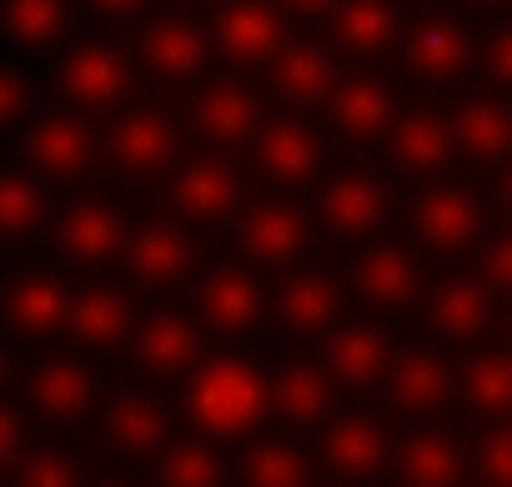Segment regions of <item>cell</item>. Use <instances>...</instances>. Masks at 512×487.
I'll return each mask as SVG.
<instances>
[{
  "label": "cell",
  "instance_id": "cell-1",
  "mask_svg": "<svg viewBox=\"0 0 512 487\" xmlns=\"http://www.w3.org/2000/svg\"><path fill=\"white\" fill-rule=\"evenodd\" d=\"M186 412L206 437H246L272 417L267 372L246 357H201L191 372Z\"/></svg>",
  "mask_w": 512,
  "mask_h": 487
},
{
  "label": "cell",
  "instance_id": "cell-2",
  "mask_svg": "<svg viewBox=\"0 0 512 487\" xmlns=\"http://www.w3.org/2000/svg\"><path fill=\"white\" fill-rule=\"evenodd\" d=\"M241 201H246V181H241V166L231 161V151L211 146L166 171V206L186 226H231Z\"/></svg>",
  "mask_w": 512,
  "mask_h": 487
},
{
  "label": "cell",
  "instance_id": "cell-3",
  "mask_svg": "<svg viewBox=\"0 0 512 487\" xmlns=\"http://www.w3.org/2000/svg\"><path fill=\"white\" fill-rule=\"evenodd\" d=\"M392 211H397V196H392V186H387L377 171H367V166H342V171H332V176L317 186V211H312V221H317L327 236H337V241H367V236H382V231H387Z\"/></svg>",
  "mask_w": 512,
  "mask_h": 487
},
{
  "label": "cell",
  "instance_id": "cell-4",
  "mask_svg": "<svg viewBox=\"0 0 512 487\" xmlns=\"http://www.w3.org/2000/svg\"><path fill=\"white\" fill-rule=\"evenodd\" d=\"M236 226V247L246 262L256 267H292L307 262L312 241H317V221L302 201L292 196H267V201H241V211L231 216Z\"/></svg>",
  "mask_w": 512,
  "mask_h": 487
},
{
  "label": "cell",
  "instance_id": "cell-5",
  "mask_svg": "<svg viewBox=\"0 0 512 487\" xmlns=\"http://www.w3.org/2000/svg\"><path fill=\"white\" fill-rule=\"evenodd\" d=\"M412 236H417V252H432V257H462L477 247V236L492 226L487 216V201L467 186H452V181H427L417 196H412Z\"/></svg>",
  "mask_w": 512,
  "mask_h": 487
},
{
  "label": "cell",
  "instance_id": "cell-6",
  "mask_svg": "<svg viewBox=\"0 0 512 487\" xmlns=\"http://www.w3.org/2000/svg\"><path fill=\"white\" fill-rule=\"evenodd\" d=\"M136 287L146 292H171L181 282H191L196 262H201V247L181 216H151V221H136L126 226V241H121V257H116Z\"/></svg>",
  "mask_w": 512,
  "mask_h": 487
},
{
  "label": "cell",
  "instance_id": "cell-7",
  "mask_svg": "<svg viewBox=\"0 0 512 487\" xmlns=\"http://www.w3.org/2000/svg\"><path fill=\"white\" fill-rule=\"evenodd\" d=\"M101 151H106V166L121 181H136V186L141 181H161L176 166V156H181V126L161 106H126L111 121Z\"/></svg>",
  "mask_w": 512,
  "mask_h": 487
},
{
  "label": "cell",
  "instance_id": "cell-8",
  "mask_svg": "<svg viewBox=\"0 0 512 487\" xmlns=\"http://www.w3.org/2000/svg\"><path fill=\"white\" fill-rule=\"evenodd\" d=\"M352 292L382 317H407L412 307H422L427 292L422 257L392 236H367V247L352 262Z\"/></svg>",
  "mask_w": 512,
  "mask_h": 487
},
{
  "label": "cell",
  "instance_id": "cell-9",
  "mask_svg": "<svg viewBox=\"0 0 512 487\" xmlns=\"http://www.w3.org/2000/svg\"><path fill=\"white\" fill-rule=\"evenodd\" d=\"M56 86H61V96H66L76 111L96 116V111H116V106L131 96L136 71H131V56H126L116 41L86 36V41H76V46L61 56Z\"/></svg>",
  "mask_w": 512,
  "mask_h": 487
},
{
  "label": "cell",
  "instance_id": "cell-10",
  "mask_svg": "<svg viewBox=\"0 0 512 487\" xmlns=\"http://www.w3.org/2000/svg\"><path fill=\"white\" fill-rule=\"evenodd\" d=\"M101 156V141L86 121V111H46V116H26V136H21V161L31 176L41 181H81Z\"/></svg>",
  "mask_w": 512,
  "mask_h": 487
},
{
  "label": "cell",
  "instance_id": "cell-11",
  "mask_svg": "<svg viewBox=\"0 0 512 487\" xmlns=\"http://www.w3.org/2000/svg\"><path fill=\"white\" fill-rule=\"evenodd\" d=\"M131 362L141 377L151 382H181L201 357H206V332L191 312H176V307H156L146 317L131 322Z\"/></svg>",
  "mask_w": 512,
  "mask_h": 487
},
{
  "label": "cell",
  "instance_id": "cell-12",
  "mask_svg": "<svg viewBox=\"0 0 512 487\" xmlns=\"http://www.w3.org/2000/svg\"><path fill=\"white\" fill-rule=\"evenodd\" d=\"M126 206L111 201V196H71L56 221H51V236H56V252L71 262V267H111L121 257V241H126Z\"/></svg>",
  "mask_w": 512,
  "mask_h": 487
},
{
  "label": "cell",
  "instance_id": "cell-13",
  "mask_svg": "<svg viewBox=\"0 0 512 487\" xmlns=\"http://www.w3.org/2000/svg\"><path fill=\"white\" fill-rule=\"evenodd\" d=\"M196 322L201 332L211 337H251L256 327L267 322V287L251 267H236V262H221L211 267L201 282H196Z\"/></svg>",
  "mask_w": 512,
  "mask_h": 487
},
{
  "label": "cell",
  "instance_id": "cell-14",
  "mask_svg": "<svg viewBox=\"0 0 512 487\" xmlns=\"http://www.w3.org/2000/svg\"><path fill=\"white\" fill-rule=\"evenodd\" d=\"M71 307V277L56 267H21L11 282H0V322L11 337L51 342L66 327Z\"/></svg>",
  "mask_w": 512,
  "mask_h": 487
},
{
  "label": "cell",
  "instance_id": "cell-15",
  "mask_svg": "<svg viewBox=\"0 0 512 487\" xmlns=\"http://www.w3.org/2000/svg\"><path fill=\"white\" fill-rule=\"evenodd\" d=\"M206 36H211V51L231 61L236 71H262L272 51L287 41V16L272 0H221Z\"/></svg>",
  "mask_w": 512,
  "mask_h": 487
},
{
  "label": "cell",
  "instance_id": "cell-16",
  "mask_svg": "<svg viewBox=\"0 0 512 487\" xmlns=\"http://www.w3.org/2000/svg\"><path fill=\"white\" fill-rule=\"evenodd\" d=\"M402 61L427 86H457L472 71V31L457 11H422L412 26H402Z\"/></svg>",
  "mask_w": 512,
  "mask_h": 487
},
{
  "label": "cell",
  "instance_id": "cell-17",
  "mask_svg": "<svg viewBox=\"0 0 512 487\" xmlns=\"http://www.w3.org/2000/svg\"><path fill=\"white\" fill-rule=\"evenodd\" d=\"M136 56H141V66H146L151 76H161L166 86H191V81L206 76V66H211L216 51H211V36H206L201 21H191V16H181V11H161V16H151V21L141 26Z\"/></svg>",
  "mask_w": 512,
  "mask_h": 487
},
{
  "label": "cell",
  "instance_id": "cell-18",
  "mask_svg": "<svg viewBox=\"0 0 512 487\" xmlns=\"http://www.w3.org/2000/svg\"><path fill=\"white\" fill-rule=\"evenodd\" d=\"M322 442H317V462L337 477V482H372L387 472L392 457V437L372 412H327L322 422Z\"/></svg>",
  "mask_w": 512,
  "mask_h": 487
},
{
  "label": "cell",
  "instance_id": "cell-19",
  "mask_svg": "<svg viewBox=\"0 0 512 487\" xmlns=\"http://www.w3.org/2000/svg\"><path fill=\"white\" fill-rule=\"evenodd\" d=\"M251 161L277 191H297L317 181L322 171V136L302 116H262V126L251 131Z\"/></svg>",
  "mask_w": 512,
  "mask_h": 487
},
{
  "label": "cell",
  "instance_id": "cell-20",
  "mask_svg": "<svg viewBox=\"0 0 512 487\" xmlns=\"http://www.w3.org/2000/svg\"><path fill=\"white\" fill-rule=\"evenodd\" d=\"M262 116H267L262 91H256L246 76H236V71L206 81V86L196 91V101H191V126H196V136H201L206 146H216V151L246 146L251 131L262 126Z\"/></svg>",
  "mask_w": 512,
  "mask_h": 487
},
{
  "label": "cell",
  "instance_id": "cell-21",
  "mask_svg": "<svg viewBox=\"0 0 512 487\" xmlns=\"http://www.w3.org/2000/svg\"><path fill=\"white\" fill-rule=\"evenodd\" d=\"M327 106V121H332V131L342 136V141H352V146H372V141H382L387 136V126H392V116H397V86L382 76V71H352V76H337V86H332V96L322 101Z\"/></svg>",
  "mask_w": 512,
  "mask_h": 487
},
{
  "label": "cell",
  "instance_id": "cell-22",
  "mask_svg": "<svg viewBox=\"0 0 512 487\" xmlns=\"http://www.w3.org/2000/svg\"><path fill=\"white\" fill-rule=\"evenodd\" d=\"M392 332L382 327V322H362V317H352V322H332L327 332H322V367H327V377L337 382V387H347V392H372L377 382H382V372H387V362H392Z\"/></svg>",
  "mask_w": 512,
  "mask_h": 487
},
{
  "label": "cell",
  "instance_id": "cell-23",
  "mask_svg": "<svg viewBox=\"0 0 512 487\" xmlns=\"http://www.w3.org/2000/svg\"><path fill=\"white\" fill-rule=\"evenodd\" d=\"M26 407L46 422V427H76L91 417L96 407V372L71 357V352H56V357H41L31 372H26Z\"/></svg>",
  "mask_w": 512,
  "mask_h": 487
},
{
  "label": "cell",
  "instance_id": "cell-24",
  "mask_svg": "<svg viewBox=\"0 0 512 487\" xmlns=\"http://www.w3.org/2000/svg\"><path fill=\"white\" fill-rule=\"evenodd\" d=\"M387 161L412 176V181H432L442 176L452 161H457V141H452V126H447V111H432V106H412L392 116L387 126Z\"/></svg>",
  "mask_w": 512,
  "mask_h": 487
},
{
  "label": "cell",
  "instance_id": "cell-25",
  "mask_svg": "<svg viewBox=\"0 0 512 487\" xmlns=\"http://www.w3.org/2000/svg\"><path fill=\"white\" fill-rule=\"evenodd\" d=\"M136 307L131 292L116 282H86L71 287V307H66V327L61 337H71L81 352H121L131 337Z\"/></svg>",
  "mask_w": 512,
  "mask_h": 487
},
{
  "label": "cell",
  "instance_id": "cell-26",
  "mask_svg": "<svg viewBox=\"0 0 512 487\" xmlns=\"http://www.w3.org/2000/svg\"><path fill=\"white\" fill-rule=\"evenodd\" d=\"M377 387H382L387 407H397L407 417H432L452 402V362L432 347H392V362Z\"/></svg>",
  "mask_w": 512,
  "mask_h": 487
},
{
  "label": "cell",
  "instance_id": "cell-27",
  "mask_svg": "<svg viewBox=\"0 0 512 487\" xmlns=\"http://www.w3.org/2000/svg\"><path fill=\"white\" fill-rule=\"evenodd\" d=\"M166 437H171V412L141 387H121L101 407V447L116 452L121 462H151Z\"/></svg>",
  "mask_w": 512,
  "mask_h": 487
},
{
  "label": "cell",
  "instance_id": "cell-28",
  "mask_svg": "<svg viewBox=\"0 0 512 487\" xmlns=\"http://www.w3.org/2000/svg\"><path fill=\"white\" fill-rule=\"evenodd\" d=\"M267 307L277 312V327H282L287 337H322V332L342 317L347 292H342V282H337L327 267H297V262H292L287 282L277 287V297H272Z\"/></svg>",
  "mask_w": 512,
  "mask_h": 487
},
{
  "label": "cell",
  "instance_id": "cell-29",
  "mask_svg": "<svg viewBox=\"0 0 512 487\" xmlns=\"http://www.w3.org/2000/svg\"><path fill=\"white\" fill-rule=\"evenodd\" d=\"M422 302H427V332L437 342H482L497 317V297L477 272L442 277L432 292H422Z\"/></svg>",
  "mask_w": 512,
  "mask_h": 487
},
{
  "label": "cell",
  "instance_id": "cell-30",
  "mask_svg": "<svg viewBox=\"0 0 512 487\" xmlns=\"http://www.w3.org/2000/svg\"><path fill=\"white\" fill-rule=\"evenodd\" d=\"M267 76H272V91H277L292 111H317V106L332 96L342 66H337V51H332V46H322V41H292V36H287V41L272 51Z\"/></svg>",
  "mask_w": 512,
  "mask_h": 487
},
{
  "label": "cell",
  "instance_id": "cell-31",
  "mask_svg": "<svg viewBox=\"0 0 512 487\" xmlns=\"http://www.w3.org/2000/svg\"><path fill=\"white\" fill-rule=\"evenodd\" d=\"M332 26V51L352 61H377L397 46L402 36V6L397 0H337L322 16Z\"/></svg>",
  "mask_w": 512,
  "mask_h": 487
},
{
  "label": "cell",
  "instance_id": "cell-32",
  "mask_svg": "<svg viewBox=\"0 0 512 487\" xmlns=\"http://www.w3.org/2000/svg\"><path fill=\"white\" fill-rule=\"evenodd\" d=\"M267 402L287 427H317L337 402V382L327 377L322 357H287L277 372H267Z\"/></svg>",
  "mask_w": 512,
  "mask_h": 487
},
{
  "label": "cell",
  "instance_id": "cell-33",
  "mask_svg": "<svg viewBox=\"0 0 512 487\" xmlns=\"http://www.w3.org/2000/svg\"><path fill=\"white\" fill-rule=\"evenodd\" d=\"M387 467L407 487H457L467 477V447L442 427H417L402 442H392Z\"/></svg>",
  "mask_w": 512,
  "mask_h": 487
},
{
  "label": "cell",
  "instance_id": "cell-34",
  "mask_svg": "<svg viewBox=\"0 0 512 487\" xmlns=\"http://www.w3.org/2000/svg\"><path fill=\"white\" fill-rule=\"evenodd\" d=\"M447 126H452L457 156H467L472 166L497 171V166L507 161V151H512V111H507L502 91L457 101V111L447 116Z\"/></svg>",
  "mask_w": 512,
  "mask_h": 487
},
{
  "label": "cell",
  "instance_id": "cell-35",
  "mask_svg": "<svg viewBox=\"0 0 512 487\" xmlns=\"http://www.w3.org/2000/svg\"><path fill=\"white\" fill-rule=\"evenodd\" d=\"M452 397H462V407L482 422H502L512 417V357L507 347H482L472 352L462 367H452Z\"/></svg>",
  "mask_w": 512,
  "mask_h": 487
},
{
  "label": "cell",
  "instance_id": "cell-36",
  "mask_svg": "<svg viewBox=\"0 0 512 487\" xmlns=\"http://www.w3.org/2000/svg\"><path fill=\"white\" fill-rule=\"evenodd\" d=\"M71 0H0V36L16 51H51L71 36Z\"/></svg>",
  "mask_w": 512,
  "mask_h": 487
},
{
  "label": "cell",
  "instance_id": "cell-37",
  "mask_svg": "<svg viewBox=\"0 0 512 487\" xmlns=\"http://www.w3.org/2000/svg\"><path fill=\"white\" fill-rule=\"evenodd\" d=\"M151 477L161 487H216L231 477V462L216 452L211 437H166L151 457Z\"/></svg>",
  "mask_w": 512,
  "mask_h": 487
},
{
  "label": "cell",
  "instance_id": "cell-38",
  "mask_svg": "<svg viewBox=\"0 0 512 487\" xmlns=\"http://www.w3.org/2000/svg\"><path fill=\"white\" fill-rule=\"evenodd\" d=\"M46 221H51V201L41 176H31L26 166H0V247L31 241Z\"/></svg>",
  "mask_w": 512,
  "mask_h": 487
},
{
  "label": "cell",
  "instance_id": "cell-39",
  "mask_svg": "<svg viewBox=\"0 0 512 487\" xmlns=\"http://www.w3.org/2000/svg\"><path fill=\"white\" fill-rule=\"evenodd\" d=\"M236 477L251 487H312L317 482V462L312 452H302L287 437H262L251 442L236 462Z\"/></svg>",
  "mask_w": 512,
  "mask_h": 487
},
{
  "label": "cell",
  "instance_id": "cell-40",
  "mask_svg": "<svg viewBox=\"0 0 512 487\" xmlns=\"http://www.w3.org/2000/svg\"><path fill=\"white\" fill-rule=\"evenodd\" d=\"M6 477H16L21 487H76L86 477V467L71 447H31L26 442Z\"/></svg>",
  "mask_w": 512,
  "mask_h": 487
},
{
  "label": "cell",
  "instance_id": "cell-41",
  "mask_svg": "<svg viewBox=\"0 0 512 487\" xmlns=\"http://www.w3.org/2000/svg\"><path fill=\"white\" fill-rule=\"evenodd\" d=\"M467 472L482 487H512V422H487V432L477 437V447L467 452Z\"/></svg>",
  "mask_w": 512,
  "mask_h": 487
},
{
  "label": "cell",
  "instance_id": "cell-42",
  "mask_svg": "<svg viewBox=\"0 0 512 487\" xmlns=\"http://www.w3.org/2000/svg\"><path fill=\"white\" fill-rule=\"evenodd\" d=\"M477 262H472V272L487 282V292L502 302L507 292H512V236L502 231V226H487L482 236H477Z\"/></svg>",
  "mask_w": 512,
  "mask_h": 487
},
{
  "label": "cell",
  "instance_id": "cell-43",
  "mask_svg": "<svg viewBox=\"0 0 512 487\" xmlns=\"http://www.w3.org/2000/svg\"><path fill=\"white\" fill-rule=\"evenodd\" d=\"M472 66L487 76L492 91H507V86H512V26H507V21H492V26L472 41Z\"/></svg>",
  "mask_w": 512,
  "mask_h": 487
},
{
  "label": "cell",
  "instance_id": "cell-44",
  "mask_svg": "<svg viewBox=\"0 0 512 487\" xmlns=\"http://www.w3.org/2000/svg\"><path fill=\"white\" fill-rule=\"evenodd\" d=\"M31 106H36V81H31V71L16 66V61H0V131L21 126V121L31 116Z\"/></svg>",
  "mask_w": 512,
  "mask_h": 487
},
{
  "label": "cell",
  "instance_id": "cell-45",
  "mask_svg": "<svg viewBox=\"0 0 512 487\" xmlns=\"http://www.w3.org/2000/svg\"><path fill=\"white\" fill-rule=\"evenodd\" d=\"M21 447H26V422H21V412L11 402H0V477L11 472V462L21 457Z\"/></svg>",
  "mask_w": 512,
  "mask_h": 487
},
{
  "label": "cell",
  "instance_id": "cell-46",
  "mask_svg": "<svg viewBox=\"0 0 512 487\" xmlns=\"http://www.w3.org/2000/svg\"><path fill=\"white\" fill-rule=\"evenodd\" d=\"M81 6L101 21H136V16L151 11V0H81Z\"/></svg>",
  "mask_w": 512,
  "mask_h": 487
},
{
  "label": "cell",
  "instance_id": "cell-47",
  "mask_svg": "<svg viewBox=\"0 0 512 487\" xmlns=\"http://www.w3.org/2000/svg\"><path fill=\"white\" fill-rule=\"evenodd\" d=\"M272 6H277L282 16H292V21H322L337 0H272Z\"/></svg>",
  "mask_w": 512,
  "mask_h": 487
},
{
  "label": "cell",
  "instance_id": "cell-48",
  "mask_svg": "<svg viewBox=\"0 0 512 487\" xmlns=\"http://www.w3.org/2000/svg\"><path fill=\"white\" fill-rule=\"evenodd\" d=\"M16 377V352H11V342H6V332H0V387H6Z\"/></svg>",
  "mask_w": 512,
  "mask_h": 487
},
{
  "label": "cell",
  "instance_id": "cell-49",
  "mask_svg": "<svg viewBox=\"0 0 512 487\" xmlns=\"http://www.w3.org/2000/svg\"><path fill=\"white\" fill-rule=\"evenodd\" d=\"M457 6H467V11H487V16H502L507 0H457Z\"/></svg>",
  "mask_w": 512,
  "mask_h": 487
}]
</instances>
